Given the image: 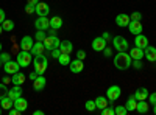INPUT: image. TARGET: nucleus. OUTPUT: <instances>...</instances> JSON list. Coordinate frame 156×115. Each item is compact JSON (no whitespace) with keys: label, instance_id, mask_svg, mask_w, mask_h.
Returning <instances> with one entry per match:
<instances>
[{"label":"nucleus","instance_id":"obj_12","mask_svg":"<svg viewBox=\"0 0 156 115\" xmlns=\"http://www.w3.org/2000/svg\"><path fill=\"white\" fill-rule=\"evenodd\" d=\"M36 16H48V12H50V6H48V3H45V2H39L36 6Z\"/></svg>","mask_w":156,"mask_h":115},{"label":"nucleus","instance_id":"obj_39","mask_svg":"<svg viewBox=\"0 0 156 115\" xmlns=\"http://www.w3.org/2000/svg\"><path fill=\"white\" fill-rule=\"evenodd\" d=\"M129 19H131V20H142V14H140L139 11H134L133 14L129 16Z\"/></svg>","mask_w":156,"mask_h":115},{"label":"nucleus","instance_id":"obj_43","mask_svg":"<svg viewBox=\"0 0 156 115\" xmlns=\"http://www.w3.org/2000/svg\"><path fill=\"white\" fill-rule=\"evenodd\" d=\"M86 58V52H84V50H78V53H76V59H84Z\"/></svg>","mask_w":156,"mask_h":115},{"label":"nucleus","instance_id":"obj_38","mask_svg":"<svg viewBox=\"0 0 156 115\" xmlns=\"http://www.w3.org/2000/svg\"><path fill=\"white\" fill-rule=\"evenodd\" d=\"M0 61H2L3 64L8 62V61H11V55L9 53H0Z\"/></svg>","mask_w":156,"mask_h":115},{"label":"nucleus","instance_id":"obj_8","mask_svg":"<svg viewBox=\"0 0 156 115\" xmlns=\"http://www.w3.org/2000/svg\"><path fill=\"white\" fill-rule=\"evenodd\" d=\"M19 69H20V66H19L17 61H8V62L3 64V70H5L8 75H12V73L19 72Z\"/></svg>","mask_w":156,"mask_h":115},{"label":"nucleus","instance_id":"obj_34","mask_svg":"<svg viewBox=\"0 0 156 115\" xmlns=\"http://www.w3.org/2000/svg\"><path fill=\"white\" fill-rule=\"evenodd\" d=\"M8 90H9V89L6 87V84L5 83H0V100L5 98L8 95Z\"/></svg>","mask_w":156,"mask_h":115},{"label":"nucleus","instance_id":"obj_15","mask_svg":"<svg viewBox=\"0 0 156 115\" xmlns=\"http://www.w3.org/2000/svg\"><path fill=\"white\" fill-rule=\"evenodd\" d=\"M105 47H106V41L103 39L101 36L100 37H95V39L92 41V50H94V52H103Z\"/></svg>","mask_w":156,"mask_h":115},{"label":"nucleus","instance_id":"obj_36","mask_svg":"<svg viewBox=\"0 0 156 115\" xmlns=\"http://www.w3.org/2000/svg\"><path fill=\"white\" fill-rule=\"evenodd\" d=\"M114 110H115V115H126L128 113V110H126L125 106H115Z\"/></svg>","mask_w":156,"mask_h":115},{"label":"nucleus","instance_id":"obj_4","mask_svg":"<svg viewBox=\"0 0 156 115\" xmlns=\"http://www.w3.org/2000/svg\"><path fill=\"white\" fill-rule=\"evenodd\" d=\"M112 42V47L117 50V52H126L128 50V41L125 39L123 36H115L111 39Z\"/></svg>","mask_w":156,"mask_h":115},{"label":"nucleus","instance_id":"obj_52","mask_svg":"<svg viewBox=\"0 0 156 115\" xmlns=\"http://www.w3.org/2000/svg\"><path fill=\"white\" fill-rule=\"evenodd\" d=\"M33 113H34V115H42V113H44V112H42V110H34V112H33Z\"/></svg>","mask_w":156,"mask_h":115},{"label":"nucleus","instance_id":"obj_42","mask_svg":"<svg viewBox=\"0 0 156 115\" xmlns=\"http://www.w3.org/2000/svg\"><path fill=\"white\" fill-rule=\"evenodd\" d=\"M8 113H9V115H20V113H22V112H20V110H19V109H16V107H14V106H12V107H11V109H9V110H8Z\"/></svg>","mask_w":156,"mask_h":115},{"label":"nucleus","instance_id":"obj_41","mask_svg":"<svg viewBox=\"0 0 156 115\" xmlns=\"http://www.w3.org/2000/svg\"><path fill=\"white\" fill-rule=\"evenodd\" d=\"M59 55H61V50H59V48H55V50H51V52H50V56L55 58V59H58Z\"/></svg>","mask_w":156,"mask_h":115},{"label":"nucleus","instance_id":"obj_18","mask_svg":"<svg viewBox=\"0 0 156 115\" xmlns=\"http://www.w3.org/2000/svg\"><path fill=\"white\" fill-rule=\"evenodd\" d=\"M25 75L23 73H20V72H16V73H12V76H11V83L14 84V86H22L23 83H25Z\"/></svg>","mask_w":156,"mask_h":115},{"label":"nucleus","instance_id":"obj_9","mask_svg":"<svg viewBox=\"0 0 156 115\" xmlns=\"http://www.w3.org/2000/svg\"><path fill=\"white\" fill-rule=\"evenodd\" d=\"M144 58L150 62H156V47H151L150 44L144 48Z\"/></svg>","mask_w":156,"mask_h":115},{"label":"nucleus","instance_id":"obj_17","mask_svg":"<svg viewBox=\"0 0 156 115\" xmlns=\"http://www.w3.org/2000/svg\"><path fill=\"white\" fill-rule=\"evenodd\" d=\"M129 20H131V19H129L128 14H119V16H115V25H117V27H120V28L128 27Z\"/></svg>","mask_w":156,"mask_h":115},{"label":"nucleus","instance_id":"obj_23","mask_svg":"<svg viewBox=\"0 0 156 115\" xmlns=\"http://www.w3.org/2000/svg\"><path fill=\"white\" fill-rule=\"evenodd\" d=\"M136 106H137V100H136V96H134V95L128 96L126 104H125L126 110H128V112H134V110H136Z\"/></svg>","mask_w":156,"mask_h":115},{"label":"nucleus","instance_id":"obj_27","mask_svg":"<svg viewBox=\"0 0 156 115\" xmlns=\"http://www.w3.org/2000/svg\"><path fill=\"white\" fill-rule=\"evenodd\" d=\"M129 56H131V59H142L144 58V50L139 47H133L129 50Z\"/></svg>","mask_w":156,"mask_h":115},{"label":"nucleus","instance_id":"obj_25","mask_svg":"<svg viewBox=\"0 0 156 115\" xmlns=\"http://www.w3.org/2000/svg\"><path fill=\"white\" fill-rule=\"evenodd\" d=\"M111 103H109V100L106 98V96H97L95 98V106H97V109H105L106 106H109Z\"/></svg>","mask_w":156,"mask_h":115},{"label":"nucleus","instance_id":"obj_49","mask_svg":"<svg viewBox=\"0 0 156 115\" xmlns=\"http://www.w3.org/2000/svg\"><path fill=\"white\" fill-rule=\"evenodd\" d=\"M27 3H28V5H34V6H36V5L39 3V0H27Z\"/></svg>","mask_w":156,"mask_h":115},{"label":"nucleus","instance_id":"obj_22","mask_svg":"<svg viewBox=\"0 0 156 115\" xmlns=\"http://www.w3.org/2000/svg\"><path fill=\"white\" fill-rule=\"evenodd\" d=\"M8 96L14 101L16 98H19V96H22V87L20 86H14L12 89H9L8 90Z\"/></svg>","mask_w":156,"mask_h":115},{"label":"nucleus","instance_id":"obj_24","mask_svg":"<svg viewBox=\"0 0 156 115\" xmlns=\"http://www.w3.org/2000/svg\"><path fill=\"white\" fill-rule=\"evenodd\" d=\"M133 95L136 96V100H137V101H140V100H147V98H148V95H150V92L147 90L145 87H140V89H137V90H136Z\"/></svg>","mask_w":156,"mask_h":115},{"label":"nucleus","instance_id":"obj_3","mask_svg":"<svg viewBox=\"0 0 156 115\" xmlns=\"http://www.w3.org/2000/svg\"><path fill=\"white\" fill-rule=\"evenodd\" d=\"M16 61L19 62V66H20V67H28L30 64L33 62V55H31L30 52H25V50H22L20 53H17Z\"/></svg>","mask_w":156,"mask_h":115},{"label":"nucleus","instance_id":"obj_2","mask_svg":"<svg viewBox=\"0 0 156 115\" xmlns=\"http://www.w3.org/2000/svg\"><path fill=\"white\" fill-rule=\"evenodd\" d=\"M33 66H34V70L39 73V75H44V72L47 70V67H48V61H47V58L44 56V55H36L34 58H33Z\"/></svg>","mask_w":156,"mask_h":115},{"label":"nucleus","instance_id":"obj_13","mask_svg":"<svg viewBox=\"0 0 156 115\" xmlns=\"http://www.w3.org/2000/svg\"><path fill=\"white\" fill-rule=\"evenodd\" d=\"M128 30H129V33L131 34H140L142 33V23H140V20H129V23H128Z\"/></svg>","mask_w":156,"mask_h":115},{"label":"nucleus","instance_id":"obj_1","mask_svg":"<svg viewBox=\"0 0 156 115\" xmlns=\"http://www.w3.org/2000/svg\"><path fill=\"white\" fill-rule=\"evenodd\" d=\"M131 62H133V59H131V56H129V53L119 52L114 58V67L117 70H128L129 67H131Z\"/></svg>","mask_w":156,"mask_h":115},{"label":"nucleus","instance_id":"obj_20","mask_svg":"<svg viewBox=\"0 0 156 115\" xmlns=\"http://www.w3.org/2000/svg\"><path fill=\"white\" fill-rule=\"evenodd\" d=\"M14 107H16V109H19L20 112H23L25 109L28 107V101L25 100V98H22V96H19V98H16V100H14Z\"/></svg>","mask_w":156,"mask_h":115},{"label":"nucleus","instance_id":"obj_5","mask_svg":"<svg viewBox=\"0 0 156 115\" xmlns=\"http://www.w3.org/2000/svg\"><path fill=\"white\" fill-rule=\"evenodd\" d=\"M122 95V90H120V87L119 86H111L108 87V90H106V98L109 100V103L112 104L115 100H119Z\"/></svg>","mask_w":156,"mask_h":115},{"label":"nucleus","instance_id":"obj_7","mask_svg":"<svg viewBox=\"0 0 156 115\" xmlns=\"http://www.w3.org/2000/svg\"><path fill=\"white\" fill-rule=\"evenodd\" d=\"M34 27H36V30H42V31L48 30L50 28V19L47 16H37V19L34 20Z\"/></svg>","mask_w":156,"mask_h":115},{"label":"nucleus","instance_id":"obj_30","mask_svg":"<svg viewBox=\"0 0 156 115\" xmlns=\"http://www.w3.org/2000/svg\"><path fill=\"white\" fill-rule=\"evenodd\" d=\"M58 62H59V66H62V67L69 66V64H70V55H67V53H61L59 58H58Z\"/></svg>","mask_w":156,"mask_h":115},{"label":"nucleus","instance_id":"obj_28","mask_svg":"<svg viewBox=\"0 0 156 115\" xmlns=\"http://www.w3.org/2000/svg\"><path fill=\"white\" fill-rule=\"evenodd\" d=\"M0 106H2V109H3V110H9L12 106H14V101H12V100L6 95L5 98L0 100Z\"/></svg>","mask_w":156,"mask_h":115},{"label":"nucleus","instance_id":"obj_14","mask_svg":"<svg viewBox=\"0 0 156 115\" xmlns=\"http://www.w3.org/2000/svg\"><path fill=\"white\" fill-rule=\"evenodd\" d=\"M19 45H20V48H22V50H25V52H30L31 47L34 45V39H33L31 36H23Z\"/></svg>","mask_w":156,"mask_h":115},{"label":"nucleus","instance_id":"obj_37","mask_svg":"<svg viewBox=\"0 0 156 115\" xmlns=\"http://www.w3.org/2000/svg\"><path fill=\"white\" fill-rule=\"evenodd\" d=\"M131 66H133V67H134L136 70H140L142 67H144V64H142V59H133Z\"/></svg>","mask_w":156,"mask_h":115},{"label":"nucleus","instance_id":"obj_56","mask_svg":"<svg viewBox=\"0 0 156 115\" xmlns=\"http://www.w3.org/2000/svg\"><path fill=\"white\" fill-rule=\"evenodd\" d=\"M2 66H3V62H2V61H0V69H2Z\"/></svg>","mask_w":156,"mask_h":115},{"label":"nucleus","instance_id":"obj_44","mask_svg":"<svg viewBox=\"0 0 156 115\" xmlns=\"http://www.w3.org/2000/svg\"><path fill=\"white\" fill-rule=\"evenodd\" d=\"M103 55H105L106 58L112 56V48H109V47H105V50H103Z\"/></svg>","mask_w":156,"mask_h":115},{"label":"nucleus","instance_id":"obj_29","mask_svg":"<svg viewBox=\"0 0 156 115\" xmlns=\"http://www.w3.org/2000/svg\"><path fill=\"white\" fill-rule=\"evenodd\" d=\"M62 27V19L55 16V17H51L50 19V28H55V30H59Z\"/></svg>","mask_w":156,"mask_h":115},{"label":"nucleus","instance_id":"obj_26","mask_svg":"<svg viewBox=\"0 0 156 115\" xmlns=\"http://www.w3.org/2000/svg\"><path fill=\"white\" fill-rule=\"evenodd\" d=\"M136 110H137L139 113H147V112L150 110V104L147 103L145 100H140V101H137V106H136Z\"/></svg>","mask_w":156,"mask_h":115},{"label":"nucleus","instance_id":"obj_47","mask_svg":"<svg viewBox=\"0 0 156 115\" xmlns=\"http://www.w3.org/2000/svg\"><path fill=\"white\" fill-rule=\"evenodd\" d=\"M101 37H103V39H105L106 42H109V41L112 39V37H111V34H109V33H103V36H101Z\"/></svg>","mask_w":156,"mask_h":115},{"label":"nucleus","instance_id":"obj_57","mask_svg":"<svg viewBox=\"0 0 156 115\" xmlns=\"http://www.w3.org/2000/svg\"><path fill=\"white\" fill-rule=\"evenodd\" d=\"M2 110H3V109H2V106H0V115H2Z\"/></svg>","mask_w":156,"mask_h":115},{"label":"nucleus","instance_id":"obj_31","mask_svg":"<svg viewBox=\"0 0 156 115\" xmlns=\"http://www.w3.org/2000/svg\"><path fill=\"white\" fill-rule=\"evenodd\" d=\"M2 27H3V31H12L14 30V22H12L11 19H5Z\"/></svg>","mask_w":156,"mask_h":115},{"label":"nucleus","instance_id":"obj_32","mask_svg":"<svg viewBox=\"0 0 156 115\" xmlns=\"http://www.w3.org/2000/svg\"><path fill=\"white\" fill-rule=\"evenodd\" d=\"M45 37H47L45 31H42V30H37V31H36V34H34V41H36V42H44Z\"/></svg>","mask_w":156,"mask_h":115},{"label":"nucleus","instance_id":"obj_46","mask_svg":"<svg viewBox=\"0 0 156 115\" xmlns=\"http://www.w3.org/2000/svg\"><path fill=\"white\" fill-rule=\"evenodd\" d=\"M37 76H39V73H37V72H36V70H34V72H31V73H30V75H28V78H30V79H31V81H34V79H36V78H37Z\"/></svg>","mask_w":156,"mask_h":115},{"label":"nucleus","instance_id":"obj_51","mask_svg":"<svg viewBox=\"0 0 156 115\" xmlns=\"http://www.w3.org/2000/svg\"><path fill=\"white\" fill-rule=\"evenodd\" d=\"M3 83H5V84L11 83V78H9V76H3Z\"/></svg>","mask_w":156,"mask_h":115},{"label":"nucleus","instance_id":"obj_53","mask_svg":"<svg viewBox=\"0 0 156 115\" xmlns=\"http://www.w3.org/2000/svg\"><path fill=\"white\" fill-rule=\"evenodd\" d=\"M3 33V27H2V23H0V34Z\"/></svg>","mask_w":156,"mask_h":115},{"label":"nucleus","instance_id":"obj_33","mask_svg":"<svg viewBox=\"0 0 156 115\" xmlns=\"http://www.w3.org/2000/svg\"><path fill=\"white\" fill-rule=\"evenodd\" d=\"M84 107H86V110H89V112H94V110L97 109V106H95V100H89V101H86Z\"/></svg>","mask_w":156,"mask_h":115},{"label":"nucleus","instance_id":"obj_40","mask_svg":"<svg viewBox=\"0 0 156 115\" xmlns=\"http://www.w3.org/2000/svg\"><path fill=\"white\" fill-rule=\"evenodd\" d=\"M36 11V8H34V5H25V12H27V14H33V12Z\"/></svg>","mask_w":156,"mask_h":115},{"label":"nucleus","instance_id":"obj_55","mask_svg":"<svg viewBox=\"0 0 156 115\" xmlns=\"http://www.w3.org/2000/svg\"><path fill=\"white\" fill-rule=\"evenodd\" d=\"M0 53H2V42H0Z\"/></svg>","mask_w":156,"mask_h":115},{"label":"nucleus","instance_id":"obj_21","mask_svg":"<svg viewBox=\"0 0 156 115\" xmlns=\"http://www.w3.org/2000/svg\"><path fill=\"white\" fill-rule=\"evenodd\" d=\"M44 50H45V47H44L42 42H36V41H34V45L31 47L30 53H31L33 56H36V55H42V53H44Z\"/></svg>","mask_w":156,"mask_h":115},{"label":"nucleus","instance_id":"obj_50","mask_svg":"<svg viewBox=\"0 0 156 115\" xmlns=\"http://www.w3.org/2000/svg\"><path fill=\"white\" fill-rule=\"evenodd\" d=\"M47 36H56V30H55V28L48 30V34H47Z\"/></svg>","mask_w":156,"mask_h":115},{"label":"nucleus","instance_id":"obj_48","mask_svg":"<svg viewBox=\"0 0 156 115\" xmlns=\"http://www.w3.org/2000/svg\"><path fill=\"white\" fill-rule=\"evenodd\" d=\"M3 20H5V11L0 8V23H3Z\"/></svg>","mask_w":156,"mask_h":115},{"label":"nucleus","instance_id":"obj_11","mask_svg":"<svg viewBox=\"0 0 156 115\" xmlns=\"http://www.w3.org/2000/svg\"><path fill=\"white\" fill-rule=\"evenodd\" d=\"M69 69H70L72 73H81L84 70V64H83L81 59H75V61H70Z\"/></svg>","mask_w":156,"mask_h":115},{"label":"nucleus","instance_id":"obj_45","mask_svg":"<svg viewBox=\"0 0 156 115\" xmlns=\"http://www.w3.org/2000/svg\"><path fill=\"white\" fill-rule=\"evenodd\" d=\"M148 100H150V104H156V92H153V93H150L148 95Z\"/></svg>","mask_w":156,"mask_h":115},{"label":"nucleus","instance_id":"obj_54","mask_svg":"<svg viewBox=\"0 0 156 115\" xmlns=\"http://www.w3.org/2000/svg\"><path fill=\"white\" fill-rule=\"evenodd\" d=\"M153 113H154V115H156V104H154V106H153Z\"/></svg>","mask_w":156,"mask_h":115},{"label":"nucleus","instance_id":"obj_6","mask_svg":"<svg viewBox=\"0 0 156 115\" xmlns=\"http://www.w3.org/2000/svg\"><path fill=\"white\" fill-rule=\"evenodd\" d=\"M44 47H45V50H48V52H51V50H55V48H59V44H61V41L58 39L56 36H47L45 39H44Z\"/></svg>","mask_w":156,"mask_h":115},{"label":"nucleus","instance_id":"obj_19","mask_svg":"<svg viewBox=\"0 0 156 115\" xmlns=\"http://www.w3.org/2000/svg\"><path fill=\"white\" fill-rule=\"evenodd\" d=\"M59 50H61V53H67V55H70V53L73 52V45H72L70 41H61V44H59Z\"/></svg>","mask_w":156,"mask_h":115},{"label":"nucleus","instance_id":"obj_16","mask_svg":"<svg viewBox=\"0 0 156 115\" xmlns=\"http://www.w3.org/2000/svg\"><path fill=\"white\" fill-rule=\"evenodd\" d=\"M148 45V39H147V36H144V34H136V37H134V47H139V48H142L144 50L145 47Z\"/></svg>","mask_w":156,"mask_h":115},{"label":"nucleus","instance_id":"obj_35","mask_svg":"<svg viewBox=\"0 0 156 115\" xmlns=\"http://www.w3.org/2000/svg\"><path fill=\"white\" fill-rule=\"evenodd\" d=\"M101 115H115V110H114V107L109 104V106H106L105 109H101Z\"/></svg>","mask_w":156,"mask_h":115},{"label":"nucleus","instance_id":"obj_10","mask_svg":"<svg viewBox=\"0 0 156 115\" xmlns=\"http://www.w3.org/2000/svg\"><path fill=\"white\" fill-rule=\"evenodd\" d=\"M45 86H47V79L44 78L42 75H39L37 78L33 81V89H34L36 92H42L44 89H45Z\"/></svg>","mask_w":156,"mask_h":115}]
</instances>
